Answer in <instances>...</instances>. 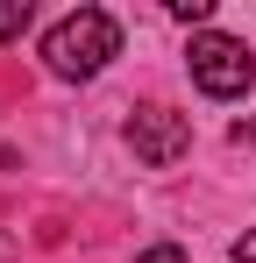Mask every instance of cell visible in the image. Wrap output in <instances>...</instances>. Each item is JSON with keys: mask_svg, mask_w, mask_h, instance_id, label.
<instances>
[{"mask_svg": "<svg viewBox=\"0 0 256 263\" xmlns=\"http://www.w3.org/2000/svg\"><path fill=\"white\" fill-rule=\"evenodd\" d=\"M128 149H135L150 171H171V164L192 149V121L171 114V107H135V114H128Z\"/></svg>", "mask_w": 256, "mask_h": 263, "instance_id": "cell-3", "label": "cell"}, {"mask_svg": "<svg viewBox=\"0 0 256 263\" xmlns=\"http://www.w3.org/2000/svg\"><path fill=\"white\" fill-rule=\"evenodd\" d=\"M235 263H256V228L242 235V242H235Z\"/></svg>", "mask_w": 256, "mask_h": 263, "instance_id": "cell-7", "label": "cell"}, {"mask_svg": "<svg viewBox=\"0 0 256 263\" xmlns=\"http://www.w3.org/2000/svg\"><path fill=\"white\" fill-rule=\"evenodd\" d=\"M171 14H178V22H192V29H199V22H207V14H213V0H171Z\"/></svg>", "mask_w": 256, "mask_h": 263, "instance_id": "cell-5", "label": "cell"}, {"mask_svg": "<svg viewBox=\"0 0 256 263\" xmlns=\"http://www.w3.org/2000/svg\"><path fill=\"white\" fill-rule=\"evenodd\" d=\"M121 57V22L107 7H71L64 22L43 29V64L50 79H100Z\"/></svg>", "mask_w": 256, "mask_h": 263, "instance_id": "cell-1", "label": "cell"}, {"mask_svg": "<svg viewBox=\"0 0 256 263\" xmlns=\"http://www.w3.org/2000/svg\"><path fill=\"white\" fill-rule=\"evenodd\" d=\"M135 263H185V249H178V242H150Z\"/></svg>", "mask_w": 256, "mask_h": 263, "instance_id": "cell-6", "label": "cell"}, {"mask_svg": "<svg viewBox=\"0 0 256 263\" xmlns=\"http://www.w3.org/2000/svg\"><path fill=\"white\" fill-rule=\"evenodd\" d=\"M185 64H192V86L207 92V100H242V92H249V43H242V36L199 29L192 50H185Z\"/></svg>", "mask_w": 256, "mask_h": 263, "instance_id": "cell-2", "label": "cell"}, {"mask_svg": "<svg viewBox=\"0 0 256 263\" xmlns=\"http://www.w3.org/2000/svg\"><path fill=\"white\" fill-rule=\"evenodd\" d=\"M29 29V0H0V43H14Z\"/></svg>", "mask_w": 256, "mask_h": 263, "instance_id": "cell-4", "label": "cell"}]
</instances>
